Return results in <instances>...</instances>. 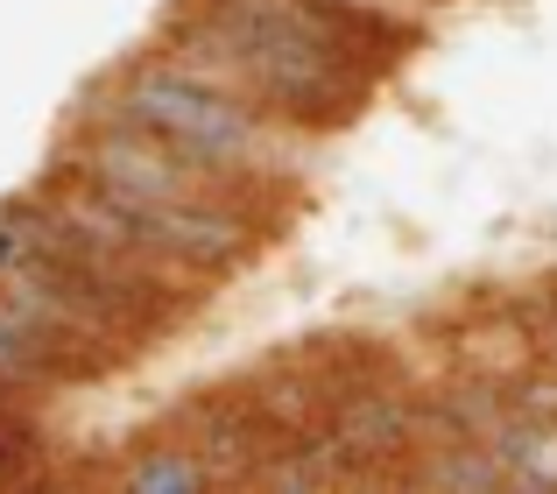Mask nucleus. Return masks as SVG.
<instances>
[{"instance_id": "nucleus-3", "label": "nucleus", "mask_w": 557, "mask_h": 494, "mask_svg": "<svg viewBox=\"0 0 557 494\" xmlns=\"http://www.w3.org/2000/svg\"><path fill=\"white\" fill-rule=\"evenodd\" d=\"M163 439L190 445V453L212 467V481H255L275 453H283L297 431H283L240 382H219V388H198L184 396L177 410L163 417Z\"/></svg>"}, {"instance_id": "nucleus-7", "label": "nucleus", "mask_w": 557, "mask_h": 494, "mask_svg": "<svg viewBox=\"0 0 557 494\" xmlns=\"http://www.w3.org/2000/svg\"><path fill=\"white\" fill-rule=\"evenodd\" d=\"M121 481L135 487V494H177V487H205V481H212V467H205L190 445H177V439L156 431V439L121 467Z\"/></svg>"}, {"instance_id": "nucleus-5", "label": "nucleus", "mask_w": 557, "mask_h": 494, "mask_svg": "<svg viewBox=\"0 0 557 494\" xmlns=\"http://www.w3.org/2000/svg\"><path fill=\"white\" fill-rule=\"evenodd\" d=\"M85 374L57 354V339L22 311L14 297H0V396H42V388H78Z\"/></svg>"}, {"instance_id": "nucleus-9", "label": "nucleus", "mask_w": 557, "mask_h": 494, "mask_svg": "<svg viewBox=\"0 0 557 494\" xmlns=\"http://www.w3.org/2000/svg\"><path fill=\"white\" fill-rule=\"evenodd\" d=\"M22 255H28V206H8L0 212V275L22 269Z\"/></svg>"}, {"instance_id": "nucleus-6", "label": "nucleus", "mask_w": 557, "mask_h": 494, "mask_svg": "<svg viewBox=\"0 0 557 494\" xmlns=\"http://www.w3.org/2000/svg\"><path fill=\"white\" fill-rule=\"evenodd\" d=\"M409 481H417V487H508V467L494 459V445L466 439V445L417 453V459H409Z\"/></svg>"}, {"instance_id": "nucleus-1", "label": "nucleus", "mask_w": 557, "mask_h": 494, "mask_svg": "<svg viewBox=\"0 0 557 494\" xmlns=\"http://www.w3.org/2000/svg\"><path fill=\"white\" fill-rule=\"evenodd\" d=\"M163 50L177 64L219 78L226 92L269 107L275 121L304 127V135H339L368 113V99L381 92V71L354 64L346 50L297 36V28L269 22V14H247L233 0H184L177 22H170Z\"/></svg>"}, {"instance_id": "nucleus-2", "label": "nucleus", "mask_w": 557, "mask_h": 494, "mask_svg": "<svg viewBox=\"0 0 557 494\" xmlns=\"http://www.w3.org/2000/svg\"><path fill=\"white\" fill-rule=\"evenodd\" d=\"M99 113H121V121L149 127V135L177 141L184 156L226 170V177H247V184H269V192H297V156H304V127L275 121L269 107L226 92L219 78L177 64L170 50H149L135 64H121V78L92 99Z\"/></svg>"}, {"instance_id": "nucleus-8", "label": "nucleus", "mask_w": 557, "mask_h": 494, "mask_svg": "<svg viewBox=\"0 0 557 494\" xmlns=\"http://www.w3.org/2000/svg\"><path fill=\"white\" fill-rule=\"evenodd\" d=\"M508 311L530 332V354L557 368V275H544V283H530V289H508Z\"/></svg>"}, {"instance_id": "nucleus-4", "label": "nucleus", "mask_w": 557, "mask_h": 494, "mask_svg": "<svg viewBox=\"0 0 557 494\" xmlns=\"http://www.w3.org/2000/svg\"><path fill=\"white\" fill-rule=\"evenodd\" d=\"M417 403H423V382H409V374H381V382L354 388V396L318 424L332 445H339V459L354 467V487H368V481H409V453H417Z\"/></svg>"}]
</instances>
